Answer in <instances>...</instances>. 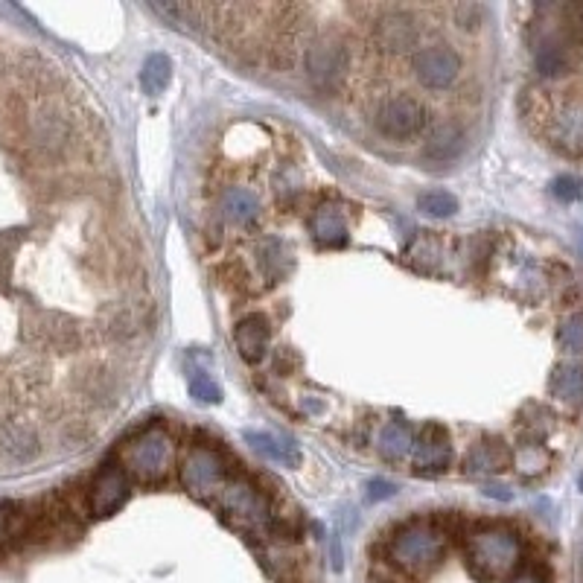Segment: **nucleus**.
Returning a JSON list of instances; mask_svg holds the SVG:
<instances>
[{
	"mask_svg": "<svg viewBox=\"0 0 583 583\" xmlns=\"http://www.w3.org/2000/svg\"><path fill=\"white\" fill-rule=\"evenodd\" d=\"M522 546L505 528H487L470 540V563L484 578H499L519 563Z\"/></svg>",
	"mask_w": 583,
	"mask_h": 583,
	"instance_id": "nucleus-1",
	"label": "nucleus"
},
{
	"mask_svg": "<svg viewBox=\"0 0 583 583\" xmlns=\"http://www.w3.org/2000/svg\"><path fill=\"white\" fill-rule=\"evenodd\" d=\"M444 551V540L435 528L417 522V525H409L403 528L394 540H391V557L397 566L409 569V572H423L429 566L438 563Z\"/></svg>",
	"mask_w": 583,
	"mask_h": 583,
	"instance_id": "nucleus-2",
	"label": "nucleus"
},
{
	"mask_svg": "<svg viewBox=\"0 0 583 583\" xmlns=\"http://www.w3.org/2000/svg\"><path fill=\"white\" fill-rule=\"evenodd\" d=\"M172 441L164 429H146L126 449V467L143 481L164 479L172 467Z\"/></svg>",
	"mask_w": 583,
	"mask_h": 583,
	"instance_id": "nucleus-3",
	"label": "nucleus"
},
{
	"mask_svg": "<svg viewBox=\"0 0 583 583\" xmlns=\"http://www.w3.org/2000/svg\"><path fill=\"white\" fill-rule=\"evenodd\" d=\"M347 62H350L347 44L336 33H321L312 38L304 53V68L318 88H336L342 82Z\"/></svg>",
	"mask_w": 583,
	"mask_h": 583,
	"instance_id": "nucleus-4",
	"label": "nucleus"
},
{
	"mask_svg": "<svg viewBox=\"0 0 583 583\" xmlns=\"http://www.w3.org/2000/svg\"><path fill=\"white\" fill-rule=\"evenodd\" d=\"M377 129L391 140H409L417 138L426 123H429V111L412 94H394L377 108Z\"/></svg>",
	"mask_w": 583,
	"mask_h": 583,
	"instance_id": "nucleus-5",
	"label": "nucleus"
},
{
	"mask_svg": "<svg viewBox=\"0 0 583 583\" xmlns=\"http://www.w3.org/2000/svg\"><path fill=\"white\" fill-rule=\"evenodd\" d=\"M27 140L38 155L56 158L62 155L73 140V123L56 105H41L27 117Z\"/></svg>",
	"mask_w": 583,
	"mask_h": 583,
	"instance_id": "nucleus-6",
	"label": "nucleus"
},
{
	"mask_svg": "<svg viewBox=\"0 0 583 583\" xmlns=\"http://www.w3.org/2000/svg\"><path fill=\"white\" fill-rule=\"evenodd\" d=\"M461 70V59L449 44H429L412 56L414 79L429 91H446Z\"/></svg>",
	"mask_w": 583,
	"mask_h": 583,
	"instance_id": "nucleus-7",
	"label": "nucleus"
},
{
	"mask_svg": "<svg viewBox=\"0 0 583 583\" xmlns=\"http://www.w3.org/2000/svg\"><path fill=\"white\" fill-rule=\"evenodd\" d=\"M578 47L581 38L575 35V30L569 24L554 27L549 33H543V38L534 47V65L543 76H563L569 73V68L578 59Z\"/></svg>",
	"mask_w": 583,
	"mask_h": 583,
	"instance_id": "nucleus-8",
	"label": "nucleus"
},
{
	"mask_svg": "<svg viewBox=\"0 0 583 583\" xmlns=\"http://www.w3.org/2000/svg\"><path fill=\"white\" fill-rule=\"evenodd\" d=\"M377 41L379 47L391 50V53H403L412 50L420 41V27L417 18L406 9H388L377 21Z\"/></svg>",
	"mask_w": 583,
	"mask_h": 583,
	"instance_id": "nucleus-9",
	"label": "nucleus"
},
{
	"mask_svg": "<svg viewBox=\"0 0 583 583\" xmlns=\"http://www.w3.org/2000/svg\"><path fill=\"white\" fill-rule=\"evenodd\" d=\"M126 499H129V479H126L123 470L111 467V470H103L97 481L91 484L88 508L94 516H108L114 514L117 508H123Z\"/></svg>",
	"mask_w": 583,
	"mask_h": 583,
	"instance_id": "nucleus-10",
	"label": "nucleus"
},
{
	"mask_svg": "<svg viewBox=\"0 0 583 583\" xmlns=\"http://www.w3.org/2000/svg\"><path fill=\"white\" fill-rule=\"evenodd\" d=\"M412 461L417 473H441L449 464V441H446L444 429L438 426H426L423 435L414 441Z\"/></svg>",
	"mask_w": 583,
	"mask_h": 583,
	"instance_id": "nucleus-11",
	"label": "nucleus"
},
{
	"mask_svg": "<svg viewBox=\"0 0 583 583\" xmlns=\"http://www.w3.org/2000/svg\"><path fill=\"white\" fill-rule=\"evenodd\" d=\"M219 479H222V461L210 449H196L184 461V467H181V481L193 493H202L207 487H213Z\"/></svg>",
	"mask_w": 583,
	"mask_h": 583,
	"instance_id": "nucleus-12",
	"label": "nucleus"
},
{
	"mask_svg": "<svg viewBox=\"0 0 583 583\" xmlns=\"http://www.w3.org/2000/svg\"><path fill=\"white\" fill-rule=\"evenodd\" d=\"M551 135H554V143H557L560 149L581 155L583 152V103L581 100L566 103L560 111H557Z\"/></svg>",
	"mask_w": 583,
	"mask_h": 583,
	"instance_id": "nucleus-13",
	"label": "nucleus"
},
{
	"mask_svg": "<svg viewBox=\"0 0 583 583\" xmlns=\"http://www.w3.org/2000/svg\"><path fill=\"white\" fill-rule=\"evenodd\" d=\"M237 347L245 362H260L269 350V321L266 315H248L237 327Z\"/></svg>",
	"mask_w": 583,
	"mask_h": 583,
	"instance_id": "nucleus-14",
	"label": "nucleus"
},
{
	"mask_svg": "<svg viewBox=\"0 0 583 583\" xmlns=\"http://www.w3.org/2000/svg\"><path fill=\"white\" fill-rule=\"evenodd\" d=\"M0 452L9 461H15V464L33 461L35 455H38V435H35L30 426H24V423L3 426L0 429Z\"/></svg>",
	"mask_w": 583,
	"mask_h": 583,
	"instance_id": "nucleus-15",
	"label": "nucleus"
},
{
	"mask_svg": "<svg viewBox=\"0 0 583 583\" xmlns=\"http://www.w3.org/2000/svg\"><path fill=\"white\" fill-rule=\"evenodd\" d=\"M260 210H263V205H260L257 193L248 187H231L222 196V213L234 225H254L260 219Z\"/></svg>",
	"mask_w": 583,
	"mask_h": 583,
	"instance_id": "nucleus-16",
	"label": "nucleus"
},
{
	"mask_svg": "<svg viewBox=\"0 0 583 583\" xmlns=\"http://www.w3.org/2000/svg\"><path fill=\"white\" fill-rule=\"evenodd\" d=\"M79 388H82V394L94 403V406H114L117 400H120V382L117 377L111 374V371H105V368H97V371H85L82 377H79Z\"/></svg>",
	"mask_w": 583,
	"mask_h": 583,
	"instance_id": "nucleus-17",
	"label": "nucleus"
},
{
	"mask_svg": "<svg viewBox=\"0 0 583 583\" xmlns=\"http://www.w3.org/2000/svg\"><path fill=\"white\" fill-rule=\"evenodd\" d=\"M309 231H312L315 242L324 245V248H339L347 242V225H344L342 213L333 210V207L318 210L309 222Z\"/></svg>",
	"mask_w": 583,
	"mask_h": 583,
	"instance_id": "nucleus-18",
	"label": "nucleus"
},
{
	"mask_svg": "<svg viewBox=\"0 0 583 583\" xmlns=\"http://www.w3.org/2000/svg\"><path fill=\"white\" fill-rule=\"evenodd\" d=\"M461 149H464V135H461V129L452 126V123L438 126V129L429 135V140H426V155H429L432 161H455V158L461 155Z\"/></svg>",
	"mask_w": 583,
	"mask_h": 583,
	"instance_id": "nucleus-19",
	"label": "nucleus"
},
{
	"mask_svg": "<svg viewBox=\"0 0 583 583\" xmlns=\"http://www.w3.org/2000/svg\"><path fill=\"white\" fill-rule=\"evenodd\" d=\"M508 467V449L496 441L476 444L467 455V473H499Z\"/></svg>",
	"mask_w": 583,
	"mask_h": 583,
	"instance_id": "nucleus-20",
	"label": "nucleus"
},
{
	"mask_svg": "<svg viewBox=\"0 0 583 583\" xmlns=\"http://www.w3.org/2000/svg\"><path fill=\"white\" fill-rule=\"evenodd\" d=\"M245 441L254 446L263 458H272L280 464H298V458H301L295 444H289L277 435H269V432H245Z\"/></svg>",
	"mask_w": 583,
	"mask_h": 583,
	"instance_id": "nucleus-21",
	"label": "nucleus"
},
{
	"mask_svg": "<svg viewBox=\"0 0 583 583\" xmlns=\"http://www.w3.org/2000/svg\"><path fill=\"white\" fill-rule=\"evenodd\" d=\"M549 388L554 397L575 403L583 397V368L581 365H557L549 379Z\"/></svg>",
	"mask_w": 583,
	"mask_h": 583,
	"instance_id": "nucleus-22",
	"label": "nucleus"
},
{
	"mask_svg": "<svg viewBox=\"0 0 583 583\" xmlns=\"http://www.w3.org/2000/svg\"><path fill=\"white\" fill-rule=\"evenodd\" d=\"M412 449H414V438L409 426H403V423H397V420H394V423H388V426L382 429V435H379V452H382L385 458L400 461V458H406Z\"/></svg>",
	"mask_w": 583,
	"mask_h": 583,
	"instance_id": "nucleus-23",
	"label": "nucleus"
},
{
	"mask_svg": "<svg viewBox=\"0 0 583 583\" xmlns=\"http://www.w3.org/2000/svg\"><path fill=\"white\" fill-rule=\"evenodd\" d=\"M260 263H263L266 275L272 280H280L292 272V251L283 240H269L260 248Z\"/></svg>",
	"mask_w": 583,
	"mask_h": 583,
	"instance_id": "nucleus-24",
	"label": "nucleus"
},
{
	"mask_svg": "<svg viewBox=\"0 0 583 583\" xmlns=\"http://www.w3.org/2000/svg\"><path fill=\"white\" fill-rule=\"evenodd\" d=\"M172 79V62L164 53H155L146 59V65L140 70V82L146 94H161Z\"/></svg>",
	"mask_w": 583,
	"mask_h": 583,
	"instance_id": "nucleus-25",
	"label": "nucleus"
},
{
	"mask_svg": "<svg viewBox=\"0 0 583 583\" xmlns=\"http://www.w3.org/2000/svg\"><path fill=\"white\" fill-rule=\"evenodd\" d=\"M225 505H228L234 514L251 516V519H257V516L266 514V502H263V496H260L257 490H251V487H231V490L225 493Z\"/></svg>",
	"mask_w": 583,
	"mask_h": 583,
	"instance_id": "nucleus-26",
	"label": "nucleus"
},
{
	"mask_svg": "<svg viewBox=\"0 0 583 583\" xmlns=\"http://www.w3.org/2000/svg\"><path fill=\"white\" fill-rule=\"evenodd\" d=\"M417 205L429 216H452L458 210V199L446 190H429L417 199Z\"/></svg>",
	"mask_w": 583,
	"mask_h": 583,
	"instance_id": "nucleus-27",
	"label": "nucleus"
},
{
	"mask_svg": "<svg viewBox=\"0 0 583 583\" xmlns=\"http://www.w3.org/2000/svg\"><path fill=\"white\" fill-rule=\"evenodd\" d=\"M557 342L566 353H583V315H572L563 321L560 333H557Z\"/></svg>",
	"mask_w": 583,
	"mask_h": 583,
	"instance_id": "nucleus-28",
	"label": "nucleus"
},
{
	"mask_svg": "<svg viewBox=\"0 0 583 583\" xmlns=\"http://www.w3.org/2000/svg\"><path fill=\"white\" fill-rule=\"evenodd\" d=\"M551 193L560 199V202H578L583 196V181L575 175H560L554 184H551Z\"/></svg>",
	"mask_w": 583,
	"mask_h": 583,
	"instance_id": "nucleus-29",
	"label": "nucleus"
},
{
	"mask_svg": "<svg viewBox=\"0 0 583 583\" xmlns=\"http://www.w3.org/2000/svg\"><path fill=\"white\" fill-rule=\"evenodd\" d=\"M190 394L196 400H205V403H219V385L207 374H196V377L190 379Z\"/></svg>",
	"mask_w": 583,
	"mask_h": 583,
	"instance_id": "nucleus-30",
	"label": "nucleus"
},
{
	"mask_svg": "<svg viewBox=\"0 0 583 583\" xmlns=\"http://www.w3.org/2000/svg\"><path fill=\"white\" fill-rule=\"evenodd\" d=\"M546 452L540 449V446H525L522 452H519V470L522 473H537V467L534 464H540V470L546 467Z\"/></svg>",
	"mask_w": 583,
	"mask_h": 583,
	"instance_id": "nucleus-31",
	"label": "nucleus"
},
{
	"mask_svg": "<svg viewBox=\"0 0 583 583\" xmlns=\"http://www.w3.org/2000/svg\"><path fill=\"white\" fill-rule=\"evenodd\" d=\"M12 525H15V514H12V508H9V505H0V540L12 531Z\"/></svg>",
	"mask_w": 583,
	"mask_h": 583,
	"instance_id": "nucleus-32",
	"label": "nucleus"
},
{
	"mask_svg": "<svg viewBox=\"0 0 583 583\" xmlns=\"http://www.w3.org/2000/svg\"><path fill=\"white\" fill-rule=\"evenodd\" d=\"M511 583H546V581H543V575H540V572L528 569V572H519V575H514Z\"/></svg>",
	"mask_w": 583,
	"mask_h": 583,
	"instance_id": "nucleus-33",
	"label": "nucleus"
},
{
	"mask_svg": "<svg viewBox=\"0 0 583 583\" xmlns=\"http://www.w3.org/2000/svg\"><path fill=\"white\" fill-rule=\"evenodd\" d=\"M391 493H394V484H385V481L371 484V499H382V496H391Z\"/></svg>",
	"mask_w": 583,
	"mask_h": 583,
	"instance_id": "nucleus-34",
	"label": "nucleus"
},
{
	"mask_svg": "<svg viewBox=\"0 0 583 583\" xmlns=\"http://www.w3.org/2000/svg\"><path fill=\"white\" fill-rule=\"evenodd\" d=\"M581 490H583V476H581Z\"/></svg>",
	"mask_w": 583,
	"mask_h": 583,
	"instance_id": "nucleus-35",
	"label": "nucleus"
}]
</instances>
